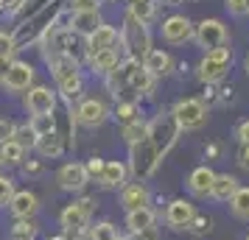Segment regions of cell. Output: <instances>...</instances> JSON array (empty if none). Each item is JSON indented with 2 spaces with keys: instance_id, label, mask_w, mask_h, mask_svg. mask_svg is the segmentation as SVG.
<instances>
[{
  "instance_id": "obj_22",
  "label": "cell",
  "mask_w": 249,
  "mask_h": 240,
  "mask_svg": "<svg viewBox=\"0 0 249 240\" xmlns=\"http://www.w3.org/2000/svg\"><path fill=\"white\" fill-rule=\"evenodd\" d=\"M115 42H118V31L112 25H101L92 36H87V56L98 53V50H107V48H118Z\"/></svg>"
},
{
  "instance_id": "obj_46",
  "label": "cell",
  "mask_w": 249,
  "mask_h": 240,
  "mask_svg": "<svg viewBox=\"0 0 249 240\" xmlns=\"http://www.w3.org/2000/svg\"><path fill=\"white\" fill-rule=\"evenodd\" d=\"M20 3H23V0H3V9H12V12H17V9H20Z\"/></svg>"
},
{
  "instance_id": "obj_7",
  "label": "cell",
  "mask_w": 249,
  "mask_h": 240,
  "mask_svg": "<svg viewBox=\"0 0 249 240\" xmlns=\"http://www.w3.org/2000/svg\"><path fill=\"white\" fill-rule=\"evenodd\" d=\"M56 182L68 193H81L87 187V182H90V176L84 171V162H68V165H62L56 173Z\"/></svg>"
},
{
  "instance_id": "obj_12",
  "label": "cell",
  "mask_w": 249,
  "mask_h": 240,
  "mask_svg": "<svg viewBox=\"0 0 249 240\" xmlns=\"http://www.w3.org/2000/svg\"><path fill=\"white\" fill-rule=\"evenodd\" d=\"M196 39H199L202 48L213 50V48H221L227 42V31H224V25L218 23V20H202L199 28H196Z\"/></svg>"
},
{
  "instance_id": "obj_15",
  "label": "cell",
  "mask_w": 249,
  "mask_h": 240,
  "mask_svg": "<svg viewBox=\"0 0 249 240\" xmlns=\"http://www.w3.org/2000/svg\"><path fill=\"white\" fill-rule=\"evenodd\" d=\"M126 179H129V165L121 160H112V162H104V171L98 176V184L107 187V190H118L124 187Z\"/></svg>"
},
{
  "instance_id": "obj_36",
  "label": "cell",
  "mask_w": 249,
  "mask_h": 240,
  "mask_svg": "<svg viewBox=\"0 0 249 240\" xmlns=\"http://www.w3.org/2000/svg\"><path fill=\"white\" fill-rule=\"evenodd\" d=\"M14 140L23 145L25 151H31L34 148V143H36V134L31 131V126H17V131H14Z\"/></svg>"
},
{
  "instance_id": "obj_10",
  "label": "cell",
  "mask_w": 249,
  "mask_h": 240,
  "mask_svg": "<svg viewBox=\"0 0 249 240\" xmlns=\"http://www.w3.org/2000/svg\"><path fill=\"white\" fill-rule=\"evenodd\" d=\"M31 81H34V67L28 64V62H14L9 64V70H6V76H3V87L9 92H23L31 87Z\"/></svg>"
},
{
  "instance_id": "obj_16",
  "label": "cell",
  "mask_w": 249,
  "mask_h": 240,
  "mask_svg": "<svg viewBox=\"0 0 249 240\" xmlns=\"http://www.w3.org/2000/svg\"><path fill=\"white\" fill-rule=\"evenodd\" d=\"M148 187L143 182H129L121 187V204L126 207V212H132V209H140V207H148Z\"/></svg>"
},
{
  "instance_id": "obj_11",
  "label": "cell",
  "mask_w": 249,
  "mask_h": 240,
  "mask_svg": "<svg viewBox=\"0 0 249 240\" xmlns=\"http://www.w3.org/2000/svg\"><path fill=\"white\" fill-rule=\"evenodd\" d=\"M25 109L31 114H53L56 112V92L51 87H31L25 95Z\"/></svg>"
},
{
  "instance_id": "obj_31",
  "label": "cell",
  "mask_w": 249,
  "mask_h": 240,
  "mask_svg": "<svg viewBox=\"0 0 249 240\" xmlns=\"http://www.w3.org/2000/svg\"><path fill=\"white\" fill-rule=\"evenodd\" d=\"M151 87H154V79L148 76L146 70L140 67L132 76V81H129V92H135V95H143V92H151Z\"/></svg>"
},
{
  "instance_id": "obj_1",
  "label": "cell",
  "mask_w": 249,
  "mask_h": 240,
  "mask_svg": "<svg viewBox=\"0 0 249 240\" xmlns=\"http://www.w3.org/2000/svg\"><path fill=\"white\" fill-rule=\"evenodd\" d=\"M179 126L174 120V114H160L148 123L146 137L132 145V157H129V171L135 173L137 179L143 182L151 173L157 171L160 160L168 154V148L177 143Z\"/></svg>"
},
{
  "instance_id": "obj_3",
  "label": "cell",
  "mask_w": 249,
  "mask_h": 240,
  "mask_svg": "<svg viewBox=\"0 0 249 240\" xmlns=\"http://www.w3.org/2000/svg\"><path fill=\"white\" fill-rule=\"evenodd\" d=\"M121 39H124V48L126 53H129V59H135V62H140V56H146L148 50V31L146 25H140L132 17V14H126V25L124 31H121Z\"/></svg>"
},
{
  "instance_id": "obj_50",
  "label": "cell",
  "mask_w": 249,
  "mask_h": 240,
  "mask_svg": "<svg viewBox=\"0 0 249 240\" xmlns=\"http://www.w3.org/2000/svg\"><path fill=\"white\" fill-rule=\"evenodd\" d=\"M48 240H70L68 235H53V238H48Z\"/></svg>"
},
{
  "instance_id": "obj_35",
  "label": "cell",
  "mask_w": 249,
  "mask_h": 240,
  "mask_svg": "<svg viewBox=\"0 0 249 240\" xmlns=\"http://www.w3.org/2000/svg\"><path fill=\"white\" fill-rule=\"evenodd\" d=\"M45 3H51V0H23V3H20V9H17V17L25 23V17L31 20L34 14H39L42 9H45Z\"/></svg>"
},
{
  "instance_id": "obj_53",
  "label": "cell",
  "mask_w": 249,
  "mask_h": 240,
  "mask_svg": "<svg viewBox=\"0 0 249 240\" xmlns=\"http://www.w3.org/2000/svg\"><path fill=\"white\" fill-rule=\"evenodd\" d=\"M165 3H174V0H165Z\"/></svg>"
},
{
  "instance_id": "obj_28",
  "label": "cell",
  "mask_w": 249,
  "mask_h": 240,
  "mask_svg": "<svg viewBox=\"0 0 249 240\" xmlns=\"http://www.w3.org/2000/svg\"><path fill=\"white\" fill-rule=\"evenodd\" d=\"M28 126H31L36 137H45L51 131H56V114H31Z\"/></svg>"
},
{
  "instance_id": "obj_41",
  "label": "cell",
  "mask_w": 249,
  "mask_h": 240,
  "mask_svg": "<svg viewBox=\"0 0 249 240\" xmlns=\"http://www.w3.org/2000/svg\"><path fill=\"white\" fill-rule=\"evenodd\" d=\"M73 12H98V0H70Z\"/></svg>"
},
{
  "instance_id": "obj_54",
  "label": "cell",
  "mask_w": 249,
  "mask_h": 240,
  "mask_svg": "<svg viewBox=\"0 0 249 240\" xmlns=\"http://www.w3.org/2000/svg\"><path fill=\"white\" fill-rule=\"evenodd\" d=\"M0 168H3V162H0Z\"/></svg>"
},
{
  "instance_id": "obj_29",
  "label": "cell",
  "mask_w": 249,
  "mask_h": 240,
  "mask_svg": "<svg viewBox=\"0 0 249 240\" xmlns=\"http://www.w3.org/2000/svg\"><path fill=\"white\" fill-rule=\"evenodd\" d=\"M230 207H232V215L249 221V187H238L235 195L230 198Z\"/></svg>"
},
{
  "instance_id": "obj_40",
  "label": "cell",
  "mask_w": 249,
  "mask_h": 240,
  "mask_svg": "<svg viewBox=\"0 0 249 240\" xmlns=\"http://www.w3.org/2000/svg\"><path fill=\"white\" fill-rule=\"evenodd\" d=\"M84 171H87V176H95V179H98V176H101V171H104V160L101 157H90V160L84 162Z\"/></svg>"
},
{
  "instance_id": "obj_45",
  "label": "cell",
  "mask_w": 249,
  "mask_h": 240,
  "mask_svg": "<svg viewBox=\"0 0 249 240\" xmlns=\"http://www.w3.org/2000/svg\"><path fill=\"white\" fill-rule=\"evenodd\" d=\"M238 162H241V168H244V171H249V145H244V151H241Z\"/></svg>"
},
{
  "instance_id": "obj_34",
  "label": "cell",
  "mask_w": 249,
  "mask_h": 240,
  "mask_svg": "<svg viewBox=\"0 0 249 240\" xmlns=\"http://www.w3.org/2000/svg\"><path fill=\"white\" fill-rule=\"evenodd\" d=\"M115 117L121 120V123H132V120H137L140 114H137V103L135 101H118V109H115Z\"/></svg>"
},
{
  "instance_id": "obj_14",
  "label": "cell",
  "mask_w": 249,
  "mask_h": 240,
  "mask_svg": "<svg viewBox=\"0 0 249 240\" xmlns=\"http://www.w3.org/2000/svg\"><path fill=\"white\" fill-rule=\"evenodd\" d=\"M162 36L168 39L171 45H179V42H188L193 36V25L188 17H182V14H174L168 17L165 23H162Z\"/></svg>"
},
{
  "instance_id": "obj_6",
  "label": "cell",
  "mask_w": 249,
  "mask_h": 240,
  "mask_svg": "<svg viewBox=\"0 0 249 240\" xmlns=\"http://www.w3.org/2000/svg\"><path fill=\"white\" fill-rule=\"evenodd\" d=\"M174 120H177V126L182 128H199L207 120V109H204L202 101H196V98H185L174 106Z\"/></svg>"
},
{
  "instance_id": "obj_17",
  "label": "cell",
  "mask_w": 249,
  "mask_h": 240,
  "mask_svg": "<svg viewBox=\"0 0 249 240\" xmlns=\"http://www.w3.org/2000/svg\"><path fill=\"white\" fill-rule=\"evenodd\" d=\"M193 215H196V209H193V204L185 201V198L171 201L168 209H165V221H168L171 229H188V224L193 221Z\"/></svg>"
},
{
  "instance_id": "obj_37",
  "label": "cell",
  "mask_w": 249,
  "mask_h": 240,
  "mask_svg": "<svg viewBox=\"0 0 249 240\" xmlns=\"http://www.w3.org/2000/svg\"><path fill=\"white\" fill-rule=\"evenodd\" d=\"M12 195H14V179L12 176H0V209L9 207Z\"/></svg>"
},
{
  "instance_id": "obj_18",
  "label": "cell",
  "mask_w": 249,
  "mask_h": 240,
  "mask_svg": "<svg viewBox=\"0 0 249 240\" xmlns=\"http://www.w3.org/2000/svg\"><path fill=\"white\" fill-rule=\"evenodd\" d=\"M171 67H174V59L165 53V50H160V48H151L146 56H143V70H146L151 79H160V76H168Z\"/></svg>"
},
{
  "instance_id": "obj_25",
  "label": "cell",
  "mask_w": 249,
  "mask_h": 240,
  "mask_svg": "<svg viewBox=\"0 0 249 240\" xmlns=\"http://www.w3.org/2000/svg\"><path fill=\"white\" fill-rule=\"evenodd\" d=\"M235 190H238L235 176H230V173H215L213 190H210V195H213L215 201H230V198L235 195Z\"/></svg>"
},
{
  "instance_id": "obj_20",
  "label": "cell",
  "mask_w": 249,
  "mask_h": 240,
  "mask_svg": "<svg viewBox=\"0 0 249 240\" xmlns=\"http://www.w3.org/2000/svg\"><path fill=\"white\" fill-rule=\"evenodd\" d=\"M213 179H215V173L210 171L207 165H199V168L191 171V176H188V187H191L193 195L204 198V195H210V190H213Z\"/></svg>"
},
{
  "instance_id": "obj_27",
  "label": "cell",
  "mask_w": 249,
  "mask_h": 240,
  "mask_svg": "<svg viewBox=\"0 0 249 240\" xmlns=\"http://www.w3.org/2000/svg\"><path fill=\"white\" fill-rule=\"evenodd\" d=\"M129 14H132L140 25H148L151 20H154V14H157V6H154L151 0H132Z\"/></svg>"
},
{
  "instance_id": "obj_33",
  "label": "cell",
  "mask_w": 249,
  "mask_h": 240,
  "mask_svg": "<svg viewBox=\"0 0 249 240\" xmlns=\"http://www.w3.org/2000/svg\"><path fill=\"white\" fill-rule=\"evenodd\" d=\"M87 235H90V240H121V238H118V229H115L109 221L95 224L92 229H87Z\"/></svg>"
},
{
  "instance_id": "obj_48",
  "label": "cell",
  "mask_w": 249,
  "mask_h": 240,
  "mask_svg": "<svg viewBox=\"0 0 249 240\" xmlns=\"http://www.w3.org/2000/svg\"><path fill=\"white\" fill-rule=\"evenodd\" d=\"M241 140H244V145H249V120L241 126Z\"/></svg>"
},
{
  "instance_id": "obj_9",
  "label": "cell",
  "mask_w": 249,
  "mask_h": 240,
  "mask_svg": "<svg viewBox=\"0 0 249 240\" xmlns=\"http://www.w3.org/2000/svg\"><path fill=\"white\" fill-rule=\"evenodd\" d=\"M48 67L53 70V79H56V87H62V84H68V81L79 79V62L73 56H68V53H56V50H51L48 53Z\"/></svg>"
},
{
  "instance_id": "obj_42",
  "label": "cell",
  "mask_w": 249,
  "mask_h": 240,
  "mask_svg": "<svg viewBox=\"0 0 249 240\" xmlns=\"http://www.w3.org/2000/svg\"><path fill=\"white\" fill-rule=\"evenodd\" d=\"M227 9L232 14H247L249 12V0H227Z\"/></svg>"
},
{
  "instance_id": "obj_32",
  "label": "cell",
  "mask_w": 249,
  "mask_h": 240,
  "mask_svg": "<svg viewBox=\"0 0 249 240\" xmlns=\"http://www.w3.org/2000/svg\"><path fill=\"white\" fill-rule=\"evenodd\" d=\"M146 131H148V123H143V120L137 117V120H132V123L124 126V137H126L129 145H135V143H140V140L146 137Z\"/></svg>"
},
{
  "instance_id": "obj_24",
  "label": "cell",
  "mask_w": 249,
  "mask_h": 240,
  "mask_svg": "<svg viewBox=\"0 0 249 240\" xmlns=\"http://www.w3.org/2000/svg\"><path fill=\"white\" fill-rule=\"evenodd\" d=\"M87 59H90L92 70L109 76V73L121 64V50H118V48H107V50H98V53H92V56H87Z\"/></svg>"
},
{
  "instance_id": "obj_5",
  "label": "cell",
  "mask_w": 249,
  "mask_h": 240,
  "mask_svg": "<svg viewBox=\"0 0 249 240\" xmlns=\"http://www.w3.org/2000/svg\"><path fill=\"white\" fill-rule=\"evenodd\" d=\"M230 62H232V53H230V48H213V50H207V56L202 59V64H199V79L207 81V84H213V81L224 79V73L230 70Z\"/></svg>"
},
{
  "instance_id": "obj_44",
  "label": "cell",
  "mask_w": 249,
  "mask_h": 240,
  "mask_svg": "<svg viewBox=\"0 0 249 240\" xmlns=\"http://www.w3.org/2000/svg\"><path fill=\"white\" fill-rule=\"evenodd\" d=\"M23 173H25V176H39V173H42V162H39V160L23 162Z\"/></svg>"
},
{
  "instance_id": "obj_39",
  "label": "cell",
  "mask_w": 249,
  "mask_h": 240,
  "mask_svg": "<svg viewBox=\"0 0 249 240\" xmlns=\"http://www.w3.org/2000/svg\"><path fill=\"white\" fill-rule=\"evenodd\" d=\"M14 50H17V45H14V36L0 31V56H3V59H12Z\"/></svg>"
},
{
  "instance_id": "obj_51",
  "label": "cell",
  "mask_w": 249,
  "mask_h": 240,
  "mask_svg": "<svg viewBox=\"0 0 249 240\" xmlns=\"http://www.w3.org/2000/svg\"><path fill=\"white\" fill-rule=\"evenodd\" d=\"M0 12H3V0H0Z\"/></svg>"
},
{
  "instance_id": "obj_52",
  "label": "cell",
  "mask_w": 249,
  "mask_h": 240,
  "mask_svg": "<svg viewBox=\"0 0 249 240\" xmlns=\"http://www.w3.org/2000/svg\"><path fill=\"white\" fill-rule=\"evenodd\" d=\"M12 240H23V238H12Z\"/></svg>"
},
{
  "instance_id": "obj_13",
  "label": "cell",
  "mask_w": 249,
  "mask_h": 240,
  "mask_svg": "<svg viewBox=\"0 0 249 240\" xmlns=\"http://www.w3.org/2000/svg\"><path fill=\"white\" fill-rule=\"evenodd\" d=\"M9 212L17 221L20 218H34L39 212V198H36V193H31V190H14L12 201H9Z\"/></svg>"
},
{
  "instance_id": "obj_2",
  "label": "cell",
  "mask_w": 249,
  "mask_h": 240,
  "mask_svg": "<svg viewBox=\"0 0 249 240\" xmlns=\"http://www.w3.org/2000/svg\"><path fill=\"white\" fill-rule=\"evenodd\" d=\"M92 209H95V198H79V201H73V204H68L62 212H59V224H62V229H65V235H81V232H87V224H90L92 218Z\"/></svg>"
},
{
  "instance_id": "obj_4",
  "label": "cell",
  "mask_w": 249,
  "mask_h": 240,
  "mask_svg": "<svg viewBox=\"0 0 249 240\" xmlns=\"http://www.w3.org/2000/svg\"><path fill=\"white\" fill-rule=\"evenodd\" d=\"M53 17H56V6H45V9H42L39 14H34L31 20H25V23L17 25V34H12L17 50H20L23 45H28V42H34L36 36L42 34L51 23H53Z\"/></svg>"
},
{
  "instance_id": "obj_47",
  "label": "cell",
  "mask_w": 249,
  "mask_h": 240,
  "mask_svg": "<svg viewBox=\"0 0 249 240\" xmlns=\"http://www.w3.org/2000/svg\"><path fill=\"white\" fill-rule=\"evenodd\" d=\"M9 64H12V59H3V56H0V81H3V76H6Z\"/></svg>"
},
{
  "instance_id": "obj_38",
  "label": "cell",
  "mask_w": 249,
  "mask_h": 240,
  "mask_svg": "<svg viewBox=\"0 0 249 240\" xmlns=\"http://www.w3.org/2000/svg\"><path fill=\"white\" fill-rule=\"evenodd\" d=\"M14 131H17V123H14L12 117H0V145L6 140H14Z\"/></svg>"
},
{
  "instance_id": "obj_23",
  "label": "cell",
  "mask_w": 249,
  "mask_h": 240,
  "mask_svg": "<svg viewBox=\"0 0 249 240\" xmlns=\"http://www.w3.org/2000/svg\"><path fill=\"white\" fill-rule=\"evenodd\" d=\"M101 25L104 23H101V14L98 12H76L73 20H70V28H73L79 36H92Z\"/></svg>"
},
{
  "instance_id": "obj_55",
  "label": "cell",
  "mask_w": 249,
  "mask_h": 240,
  "mask_svg": "<svg viewBox=\"0 0 249 240\" xmlns=\"http://www.w3.org/2000/svg\"><path fill=\"white\" fill-rule=\"evenodd\" d=\"M247 240H249V238H247Z\"/></svg>"
},
{
  "instance_id": "obj_30",
  "label": "cell",
  "mask_w": 249,
  "mask_h": 240,
  "mask_svg": "<svg viewBox=\"0 0 249 240\" xmlns=\"http://www.w3.org/2000/svg\"><path fill=\"white\" fill-rule=\"evenodd\" d=\"M36 232H39V224L34 218H20L12 226V238H23V240H34Z\"/></svg>"
},
{
  "instance_id": "obj_26",
  "label": "cell",
  "mask_w": 249,
  "mask_h": 240,
  "mask_svg": "<svg viewBox=\"0 0 249 240\" xmlns=\"http://www.w3.org/2000/svg\"><path fill=\"white\" fill-rule=\"evenodd\" d=\"M23 160H25V148L17 140H6L0 145V162L3 165H23Z\"/></svg>"
},
{
  "instance_id": "obj_21",
  "label": "cell",
  "mask_w": 249,
  "mask_h": 240,
  "mask_svg": "<svg viewBox=\"0 0 249 240\" xmlns=\"http://www.w3.org/2000/svg\"><path fill=\"white\" fill-rule=\"evenodd\" d=\"M34 151L42 160H56V157H62V151H65V140H62L59 131H51L45 137H36Z\"/></svg>"
},
{
  "instance_id": "obj_43",
  "label": "cell",
  "mask_w": 249,
  "mask_h": 240,
  "mask_svg": "<svg viewBox=\"0 0 249 240\" xmlns=\"http://www.w3.org/2000/svg\"><path fill=\"white\" fill-rule=\"evenodd\" d=\"M188 229H193V232H207V229H210V221L202 218V215H193V221L188 224Z\"/></svg>"
},
{
  "instance_id": "obj_49",
  "label": "cell",
  "mask_w": 249,
  "mask_h": 240,
  "mask_svg": "<svg viewBox=\"0 0 249 240\" xmlns=\"http://www.w3.org/2000/svg\"><path fill=\"white\" fill-rule=\"evenodd\" d=\"M124 240H143V235H135V232H132V235H126Z\"/></svg>"
},
{
  "instance_id": "obj_8",
  "label": "cell",
  "mask_w": 249,
  "mask_h": 240,
  "mask_svg": "<svg viewBox=\"0 0 249 240\" xmlns=\"http://www.w3.org/2000/svg\"><path fill=\"white\" fill-rule=\"evenodd\" d=\"M107 117H109V109H107V103L98 101V98H84V101L76 106V120L87 128H98Z\"/></svg>"
},
{
  "instance_id": "obj_19",
  "label": "cell",
  "mask_w": 249,
  "mask_h": 240,
  "mask_svg": "<svg viewBox=\"0 0 249 240\" xmlns=\"http://www.w3.org/2000/svg\"><path fill=\"white\" fill-rule=\"evenodd\" d=\"M154 224H157V212L151 207H140V209L126 212V226H129V232H135V235H143L148 229H154Z\"/></svg>"
}]
</instances>
